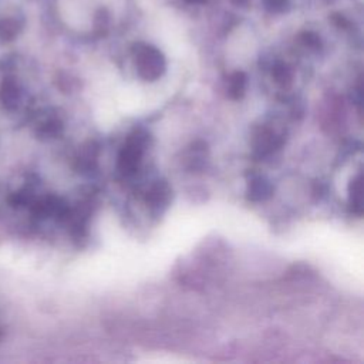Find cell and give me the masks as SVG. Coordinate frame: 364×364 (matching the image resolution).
<instances>
[{
  "instance_id": "cell-1",
  "label": "cell",
  "mask_w": 364,
  "mask_h": 364,
  "mask_svg": "<svg viewBox=\"0 0 364 364\" xmlns=\"http://www.w3.org/2000/svg\"><path fill=\"white\" fill-rule=\"evenodd\" d=\"M132 55L136 74L144 81H155L164 75L166 61L156 47L146 43H136L132 47Z\"/></svg>"
},
{
  "instance_id": "cell-2",
  "label": "cell",
  "mask_w": 364,
  "mask_h": 364,
  "mask_svg": "<svg viewBox=\"0 0 364 364\" xmlns=\"http://www.w3.org/2000/svg\"><path fill=\"white\" fill-rule=\"evenodd\" d=\"M148 139H149L148 132H145L141 128L134 129L128 135L125 144L119 149L118 162H117L118 169L122 175L131 176L138 171L144 151L148 145Z\"/></svg>"
},
{
  "instance_id": "cell-3",
  "label": "cell",
  "mask_w": 364,
  "mask_h": 364,
  "mask_svg": "<svg viewBox=\"0 0 364 364\" xmlns=\"http://www.w3.org/2000/svg\"><path fill=\"white\" fill-rule=\"evenodd\" d=\"M145 200L152 213L155 215L164 213L172 200V188L168 183V181L165 179L155 181L146 191Z\"/></svg>"
},
{
  "instance_id": "cell-4",
  "label": "cell",
  "mask_w": 364,
  "mask_h": 364,
  "mask_svg": "<svg viewBox=\"0 0 364 364\" xmlns=\"http://www.w3.org/2000/svg\"><path fill=\"white\" fill-rule=\"evenodd\" d=\"M274 192L273 183L263 175H253L247 181L246 186V196L250 202H264L272 198Z\"/></svg>"
},
{
  "instance_id": "cell-5",
  "label": "cell",
  "mask_w": 364,
  "mask_h": 364,
  "mask_svg": "<svg viewBox=\"0 0 364 364\" xmlns=\"http://www.w3.org/2000/svg\"><path fill=\"white\" fill-rule=\"evenodd\" d=\"M283 139L279 136L274 131L269 128H262L255 138V149L259 155H267L272 154L274 149H277L282 145Z\"/></svg>"
},
{
  "instance_id": "cell-6",
  "label": "cell",
  "mask_w": 364,
  "mask_h": 364,
  "mask_svg": "<svg viewBox=\"0 0 364 364\" xmlns=\"http://www.w3.org/2000/svg\"><path fill=\"white\" fill-rule=\"evenodd\" d=\"M272 78L280 88H289L293 82V68L284 61H274L270 67Z\"/></svg>"
},
{
  "instance_id": "cell-7",
  "label": "cell",
  "mask_w": 364,
  "mask_h": 364,
  "mask_svg": "<svg viewBox=\"0 0 364 364\" xmlns=\"http://www.w3.org/2000/svg\"><path fill=\"white\" fill-rule=\"evenodd\" d=\"M206 154H208V146L203 141H195L189 146V154H188V168L192 171L202 169L206 162Z\"/></svg>"
},
{
  "instance_id": "cell-8",
  "label": "cell",
  "mask_w": 364,
  "mask_h": 364,
  "mask_svg": "<svg viewBox=\"0 0 364 364\" xmlns=\"http://www.w3.org/2000/svg\"><path fill=\"white\" fill-rule=\"evenodd\" d=\"M247 85V77L243 71H236L228 78V97L230 100H240L245 95Z\"/></svg>"
},
{
  "instance_id": "cell-9",
  "label": "cell",
  "mask_w": 364,
  "mask_h": 364,
  "mask_svg": "<svg viewBox=\"0 0 364 364\" xmlns=\"http://www.w3.org/2000/svg\"><path fill=\"white\" fill-rule=\"evenodd\" d=\"M350 193V206L354 213L361 215L363 213V175L358 173L348 186Z\"/></svg>"
},
{
  "instance_id": "cell-10",
  "label": "cell",
  "mask_w": 364,
  "mask_h": 364,
  "mask_svg": "<svg viewBox=\"0 0 364 364\" xmlns=\"http://www.w3.org/2000/svg\"><path fill=\"white\" fill-rule=\"evenodd\" d=\"M262 1L264 7L269 9L270 11H283L290 3V0H262Z\"/></svg>"
},
{
  "instance_id": "cell-11",
  "label": "cell",
  "mask_w": 364,
  "mask_h": 364,
  "mask_svg": "<svg viewBox=\"0 0 364 364\" xmlns=\"http://www.w3.org/2000/svg\"><path fill=\"white\" fill-rule=\"evenodd\" d=\"M188 3H196V4H200V3H205L206 0H186Z\"/></svg>"
}]
</instances>
